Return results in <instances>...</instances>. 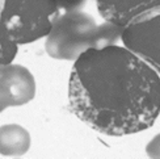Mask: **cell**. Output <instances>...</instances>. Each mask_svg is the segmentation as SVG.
Listing matches in <instances>:
<instances>
[{
	"mask_svg": "<svg viewBox=\"0 0 160 159\" xmlns=\"http://www.w3.org/2000/svg\"><path fill=\"white\" fill-rule=\"evenodd\" d=\"M158 74L125 46L89 49L72 66L70 108L80 121L105 136L143 131L160 115Z\"/></svg>",
	"mask_w": 160,
	"mask_h": 159,
	"instance_id": "cell-1",
	"label": "cell"
},
{
	"mask_svg": "<svg viewBox=\"0 0 160 159\" xmlns=\"http://www.w3.org/2000/svg\"><path fill=\"white\" fill-rule=\"evenodd\" d=\"M123 26L110 21L97 24L91 15L79 9L66 11L57 20L45 42L49 57L76 61L84 51L116 45L122 37Z\"/></svg>",
	"mask_w": 160,
	"mask_h": 159,
	"instance_id": "cell-2",
	"label": "cell"
},
{
	"mask_svg": "<svg viewBox=\"0 0 160 159\" xmlns=\"http://www.w3.org/2000/svg\"><path fill=\"white\" fill-rule=\"evenodd\" d=\"M58 0H2L3 28L18 45L48 37L59 15Z\"/></svg>",
	"mask_w": 160,
	"mask_h": 159,
	"instance_id": "cell-3",
	"label": "cell"
},
{
	"mask_svg": "<svg viewBox=\"0 0 160 159\" xmlns=\"http://www.w3.org/2000/svg\"><path fill=\"white\" fill-rule=\"evenodd\" d=\"M122 42L160 74V7L151 9L123 26Z\"/></svg>",
	"mask_w": 160,
	"mask_h": 159,
	"instance_id": "cell-4",
	"label": "cell"
},
{
	"mask_svg": "<svg viewBox=\"0 0 160 159\" xmlns=\"http://www.w3.org/2000/svg\"><path fill=\"white\" fill-rule=\"evenodd\" d=\"M34 95L36 80L28 69L12 63L0 66V112L29 103Z\"/></svg>",
	"mask_w": 160,
	"mask_h": 159,
	"instance_id": "cell-5",
	"label": "cell"
},
{
	"mask_svg": "<svg viewBox=\"0 0 160 159\" xmlns=\"http://www.w3.org/2000/svg\"><path fill=\"white\" fill-rule=\"evenodd\" d=\"M98 13L105 21L126 26L131 20L160 7V0H96Z\"/></svg>",
	"mask_w": 160,
	"mask_h": 159,
	"instance_id": "cell-6",
	"label": "cell"
},
{
	"mask_svg": "<svg viewBox=\"0 0 160 159\" xmlns=\"http://www.w3.org/2000/svg\"><path fill=\"white\" fill-rule=\"evenodd\" d=\"M30 147V134L17 124L0 128V154L4 156H21Z\"/></svg>",
	"mask_w": 160,
	"mask_h": 159,
	"instance_id": "cell-7",
	"label": "cell"
},
{
	"mask_svg": "<svg viewBox=\"0 0 160 159\" xmlns=\"http://www.w3.org/2000/svg\"><path fill=\"white\" fill-rule=\"evenodd\" d=\"M17 48L18 44L13 39L8 32L3 28L2 33V66L11 64L17 54Z\"/></svg>",
	"mask_w": 160,
	"mask_h": 159,
	"instance_id": "cell-8",
	"label": "cell"
},
{
	"mask_svg": "<svg viewBox=\"0 0 160 159\" xmlns=\"http://www.w3.org/2000/svg\"><path fill=\"white\" fill-rule=\"evenodd\" d=\"M146 154L152 159H160V133L156 134L146 146Z\"/></svg>",
	"mask_w": 160,
	"mask_h": 159,
	"instance_id": "cell-9",
	"label": "cell"
},
{
	"mask_svg": "<svg viewBox=\"0 0 160 159\" xmlns=\"http://www.w3.org/2000/svg\"><path fill=\"white\" fill-rule=\"evenodd\" d=\"M87 0H58V4L61 9L64 11H72V9H80L84 7Z\"/></svg>",
	"mask_w": 160,
	"mask_h": 159,
	"instance_id": "cell-10",
	"label": "cell"
}]
</instances>
